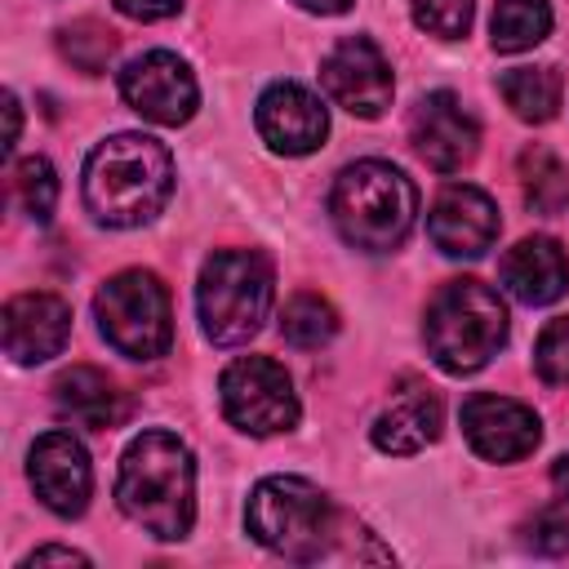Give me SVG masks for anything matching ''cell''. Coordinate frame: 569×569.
<instances>
[{
    "label": "cell",
    "mask_w": 569,
    "mask_h": 569,
    "mask_svg": "<svg viewBox=\"0 0 569 569\" xmlns=\"http://www.w3.org/2000/svg\"><path fill=\"white\" fill-rule=\"evenodd\" d=\"M427 236L445 258H480L498 240V204L480 187H445L427 213Z\"/></svg>",
    "instance_id": "cell-16"
},
{
    "label": "cell",
    "mask_w": 569,
    "mask_h": 569,
    "mask_svg": "<svg viewBox=\"0 0 569 569\" xmlns=\"http://www.w3.org/2000/svg\"><path fill=\"white\" fill-rule=\"evenodd\" d=\"M120 511L160 542H178L196 520V462L173 431H142L129 440L116 476Z\"/></svg>",
    "instance_id": "cell-1"
},
{
    "label": "cell",
    "mask_w": 569,
    "mask_h": 569,
    "mask_svg": "<svg viewBox=\"0 0 569 569\" xmlns=\"http://www.w3.org/2000/svg\"><path fill=\"white\" fill-rule=\"evenodd\" d=\"M329 218L338 236L360 253H391L405 244L418 218L413 182L387 160H356L333 178Z\"/></svg>",
    "instance_id": "cell-3"
},
{
    "label": "cell",
    "mask_w": 569,
    "mask_h": 569,
    "mask_svg": "<svg viewBox=\"0 0 569 569\" xmlns=\"http://www.w3.org/2000/svg\"><path fill=\"white\" fill-rule=\"evenodd\" d=\"M222 413L231 427L249 436H276L298 422V391L284 373V365L267 356H240L222 369Z\"/></svg>",
    "instance_id": "cell-8"
},
{
    "label": "cell",
    "mask_w": 569,
    "mask_h": 569,
    "mask_svg": "<svg viewBox=\"0 0 569 569\" xmlns=\"http://www.w3.org/2000/svg\"><path fill=\"white\" fill-rule=\"evenodd\" d=\"M409 138H413V151L436 169V173H458L476 160L480 151V124L476 116L462 107L458 93L449 89H436L427 93L413 116H409Z\"/></svg>",
    "instance_id": "cell-11"
},
{
    "label": "cell",
    "mask_w": 569,
    "mask_h": 569,
    "mask_svg": "<svg viewBox=\"0 0 569 569\" xmlns=\"http://www.w3.org/2000/svg\"><path fill=\"white\" fill-rule=\"evenodd\" d=\"M253 124L276 156H311L329 133V111L311 89L293 80H276L262 89Z\"/></svg>",
    "instance_id": "cell-13"
},
{
    "label": "cell",
    "mask_w": 569,
    "mask_h": 569,
    "mask_svg": "<svg viewBox=\"0 0 569 569\" xmlns=\"http://www.w3.org/2000/svg\"><path fill=\"white\" fill-rule=\"evenodd\" d=\"M293 4H302L311 13H347L351 9V0H293Z\"/></svg>",
    "instance_id": "cell-33"
},
{
    "label": "cell",
    "mask_w": 569,
    "mask_h": 569,
    "mask_svg": "<svg viewBox=\"0 0 569 569\" xmlns=\"http://www.w3.org/2000/svg\"><path fill=\"white\" fill-rule=\"evenodd\" d=\"M533 369L556 382V387H569V316L551 320L542 333H538V347H533Z\"/></svg>",
    "instance_id": "cell-28"
},
{
    "label": "cell",
    "mask_w": 569,
    "mask_h": 569,
    "mask_svg": "<svg viewBox=\"0 0 569 569\" xmlns=\"http://www.w3.org/2000/svg\"><path fill=\"white\" fill-rule=\"evenodd\" d=\"M502 289L525 307H547L569 289V258L551 236H525L502 253Z\"/></svg>",
    "instance_id": "cell-17"
},
{
    "label": "cell",
    "mask_w": 569,
    "mask_h": 569,
    "mask_svg": "<svg viewBox=\"0 0 569 569\" xmlns=\"http://www.w3.org/2000/svg\"><path fill=\"white\" fill-rule=\"evenodd\" d=\"M520 187H525L529 209H538V213H560L569 204V169L547 147L520 151Z\"/></svg>",
    "instance_id": "cell-22"
},
{
    "label": "cell",
    "mask_w": 569,
    "mask_h": 569,
    "mask_svg": "<svg viewBox=\"0 0 569 569\" xmlns=\"http://www.w3.org/2000/svg\"><path fill=\"white\" fill-rule=\"evenodd\" d=\"M9 191L18 200V209L36 222H49L53 204H58V178H53V164L44 156H27L13 164L9 173Z\"/></svg>",
    "instance_id": "cell-24"
},
{
    "label": "cell",
    "mask_w": 569,
    "mask_h": 569,
    "mask_svg": "<svg viewBox=\"0 0 569 569\" xmlns=\"http://www.w3.org/2000/svg\"><path fill=\"white\" fill-rule=\"evenodd\" d=\"M520 542L538 556H565L569 551V511L565 507H542L533 520L520 525Z\"/></svg>",
    "instance_id": "cell-27"
},
{
    "label": "cell",
    "mask_w": 569,
    "mask_h": 569,
    "mask_svg": "<svg viewBox=\"0 0 569 569\" xmlns=\"http://www.w3.org/2000/svg\"><path fill=\"white\" fill-rule=\"evenodd\" d=\"M27 476H31L36 498L53 516H80L89 507L93 467H89L84 445L71 431H44V436H36V445L27 453Z\"/></svg>",
    "instance_id": "cell-12"
},
{
    "label": "cell",
    "mask_w": 569,
    "mask_h": 569,
    "mask_svg": "<svg viewBox=\"0 0 569 569\" xmlns=\"http://www.w3.org/2000/svg\"><path fill=\"white\" fill-rule=\"evenodd\" d=\"M0 333H4V356H9L13 365H40V360H53V356L67 347V333H71V307H67L58 293H44V289L18 293V298L4 302Z\"/></svg>",
    "instance_id": "cell-15"
},
{
    "label": "cell",
    "mask_w": 569,
    "mask_h": 569,
    "mask_svg": "<svg viewBox=\"0 0 569 569\" xmlns=\"http://www.w3.org/2000/svg\"><path fill=\"white\" fill-rule=\"evenodd\" d=\"M551 489L569 502V453H560V458L551 462Z\"/></svg>",
    "instance_id": "cell-32"
},
{
    "label": "cell",
    "mask_w": 569,
    "mask_h": 569,
    "mask_svg": "<svg viewBox=\"0 0 569 569\" xmlns=\"http://www.w3.org/2000/svg\"><path fill=\"white\" fill-rule=\"evenodd\" d=\"M36 565H89V556L84 551H71V547H36L22 560V569H36Z\"/></svg>",
    "instance_id": "cell-30"
},
{
    "label": "cell",
    "mask_w": 569,
    "mask_h": 569,
    "mask_svg": "<svg viewBox=\"0 0 569 569\" xmlns=\"http://www.w3.org/2000/svg\"><path fill=\"white\" fill-rule=\"evenodd\" d=\"M93 316L102 338L129 360H160L173 342V307L156 271H116L98 289Z\"/></svg>",
    "instance_id": "cell-7"
},
{
    "label": "cell",
    "mask_w": 569,
    "mask_h": 569,
    "mask_svg": "<svg viewBox=\"0 0 569 569\" xmlns=\"http://www.w3.org/2000/svg\"><path fill=\"white\" fill-rule=\"evenodd\" d=\"M173 196V160L147 133H116L84 160V204L107 227H142Z\"/></svg>",
    "instance_id": "cell-2"
},
{
    "label": "cell",
    "mask_w": 569,
    "mask_h": 569,
    "mask_svg": "<svg viewBox=\"0 0 569 569\" xmlns=\"http://www.w3.org/2000/svg\"><path fill=\"white\" fill-rule=\"evenodd\" d=\"M120 98L151 124H187L200 107L191 67L169 49H151V53H138L133 62H124Z\"/></svg>",
    "instance_id": "cell-10"
},
{
    "label": "cell",
    "mask_w": 569,
    "mask_h": 569,
    "mask_svg": "<svg viewBox=\"0 0 569 569\" xmlns=\"http://www.w3.org/2000/svg\"><path fill=\"white\" fill-rule=\"evenodd\" d=\"M53 405L67 422L89 427V431H107L120 427L124 418V396L116 391V382L93 369V365H71L53 378Z\"/></svg>",
    "instance_id": "cell-18"
},
{
    "label": "cell",
    "mask_w": 569,
    "mask_h": 569,
    "mask_svg": "<svg viewBox=\"0 0 569 569\" xmlns=\"http://www.w3.org/2000/svg\"><path fill=\"white\" fill-rule=\"evenodd\" d=\"M422 338H427L431 360L445 373H476L507 342V307H502L498 289H489L471 276L449 280L427 302Z\"/></svg>",
    "instance_id": "cell-4"
},
{
    "label": "cell",
    "mask_w": 569,
    "mask_h": 569,
    "mask_svg": "<svg viewBox=\"0 0 569 569\" xmlns=\"http://www.w3.org/2000/svg\"><path fill=\"white\" fill-rule=\"evenodd\" d=\"M280 333H284V342L316 351L338 333V311L320 293H293L280 311Z\"/></svg>",
    "instance_id": "cell-23"
},
{
    "label": "cell",
    "mask_w": 569,
    "mask_h": 569,
    "mask_svg": "<svg viewBox=\"0 0 569 569\" xmlns=\"http://www.w3.org/2000/svg\"><path fill=\"white\" fill-rule=\"evenodd\" d=\"M244 529L267 551L307 565V560L329 556L338 538V516L320 485L302 476H267L253 485L244 502Z\"/></svg>",
    "instance_id": "cell-5"
},
{
    "label": "cell",
    "mask_w": 569,
    "mask_h": 569,
    "mask_svg": "<svg viewBox=\"0 0 569 569\" xmlns=\"http://www.w3.org/2000/svg\"><path fill=\"white\" fill-rule=\"evenodd\" d=\"M58 49H62V58H71V67H80L84 76H98V71H107V62L116 53V36L102 22L84 18V22L58 31Z\"/></svg>",
    "instance_id": "cell-25"
},
{
    "label": "cell",
    "mask_w": 569,
    "mask_h": 569,
    "mask_svg": "<svg viewBox=\"0 0 569 569\" xmlns=\"http://www.w3.org/2000/svg\"><path fill=\"white\" fill-rule=\"evenodd\" d=\"M111 4L133 22H160V18H173L182 9V0H111Z\"/></svg>",
    "instance_id": "cell-29"
},
{
    "label": "cell",
    "mask_w": 569,
    "mask_h": 569,
    "mask_svg": "<svg viewBox=\"0 0 569 569\" xmlns=\"http://www.w3.org/2000/svg\"><path fill=\"white\" fill-rule=\"evenodd\" d=\"M551 31V9L547 0H498L489 18V40L498 53H525L542 44Z\"/></svg>",
    "instance_id": "cell-21"
},
{
    "label": "cell",
    "mask_w": 569,
    "mask_h": 569,
    "mask_svg": "<svg viewBox=\"0 0 569 569\" xmlns=\"http://www.w3.org/2000/svg\"><path fill=\"white\" fill-rule=\"evenodd\" d=\"M498 93L525 124H547L560 111L565 84H560L556 67H511L498 76Z\"/></svg>",
    "instance_id": "cell-20"
},
{
    "label": "cell",
    "mask_w": 569,
    "mask_h": 569,
    "mask_svg": "<svg viewBox=\"0 0 569 569\" xmlns=\"http://www.w3.org/2000/svg\"><path fill=\"white\" fill-rule=\"evenodd\" d=\"M4 120H9V129H4V151H13V147H18V129H22V111H18V98H13V93H4Z\"/></svg>",
    "instance_id": "cell-31"
},
{
    "label": "cell",
    "mask_w": 569,
    "mask_h": 569,
    "mask_svg": "<svg viewBox=\"0 0 569 569\" xmlns=\"http://www.w3.org/2000/svg\"><path fill=\"white\" fill-rule=\"evenodd\" d=\"M462 436L489 462H520L538 449L542 422L529 405L511 396H471L462 405Z\"/></svg>",
    "instance_id": "cell-14"
},
{
    "label": "cell",
    "mask_w": 569,
    "mask_h": 569,
    "mask_svg": "<svg viewBox=\"0 0 569 569\" xmlns=\"http://www.w3.org/2000/svg\"><path fill=\"white\" fill-rule=\"evenodd\" d=\"M271 293H276V276L258 249L209 253L200 267V289H196L204 338L218 347L249 342L271 311Z\"/></svg>",
    "instance_id": "cell-6"
},
{
    "label": "cell",
    "mask_w": 569,
    "mask_h": 569,
    "mask_svg": "<svg viewBox=\"0 0 569 569\" xmlns=\"http://www.w3.org/2000/svg\"><path fill=\"white\" fill-rule=\"evenodd\" d=\"M440 422H445L440 400H436L431 391L413 387V391H400V396L373 418L369 440H373L382 453H400V458H405V453L427 449V445L440 436Z\"/></svg>",
    "instance_id": "cell-19"
},
{
    "label": "cell",
    "mask_w": 569,
    "mask_h": 569,
    "mask_svg": "<svg viewBox=\"0 0 569 569\" xmlns=\"http://www.w3.org/2000/svg\"><path fill=\"white\" fill-rule=\"evenodd\" d=\"M409 13H413V22H418L427 36L458 40V36H467V27H471L476 0H409Z\"/></svg>",
    "instance_id": "cell-26"
},
{
    "label": "cell",
    "mask_w": 569,
    "mask_h": 569,
    "mask_svg": "<svg viewBox=\"0 0 569 569\" xmlns=\"http://www.w3.org/2000/svg\"><path fill=\"white\" fill-rule=\"evenodd\" d=\"M320 84L342 111H351L360 120L382 116L396 93L391 62L382 58V49L369 36H342L320 62Z\"/></svg>",
    "instance_id": "cell-9"
}]
</instances>
